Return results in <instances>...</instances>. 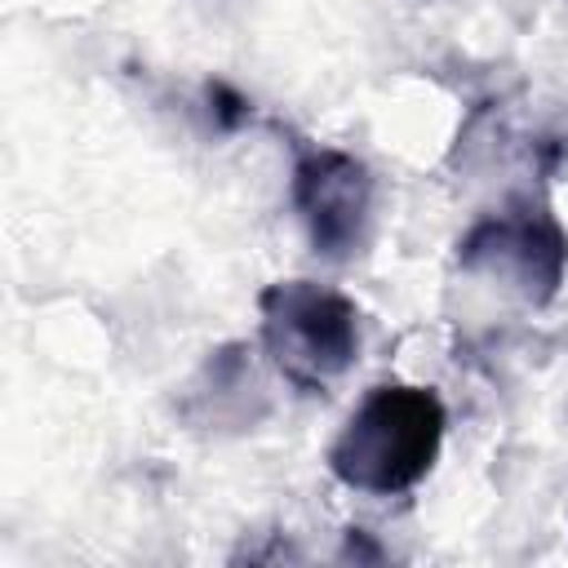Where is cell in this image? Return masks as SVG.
Here are the masks:
<instances>
[{
  "instance_id": "cell-1",
  "label": "cell",
  "mask_w": 568,
  "mask_h": 568,
  "mask_svg": "<svg viewBox=\"0 0 568 568\" xmlns=\"http://www.w3.org/2000/svg\"><path fill=\"white\" fill-rule=\"evenodd\" d=\"M448 413L430 386L382 382L373 386L346 426L333 435L324 462L328 475L368 497H399L417 488L444 448Z\"/></svg>"
},
{
  "instance_id": "cell-3",
  "label": "cell",
  "mask_w": 568,
  "mask_h": 568,
  "mask_svg": "<svg viewBox=\"0 0 568 568\" xmlns=\"http://www.w3.org/2000/svg\"><path fill=\"white\" fill-rule=\"evenodd\" d=\"M457 266L497 280L528 306H546L568 275V231L541 195H519L457 240Z\"/></svg>"
},
{
  "instance_id": "cell-6",
  "label": "cell",
  "mask_w": 568,
  "mask_h": 568,
  "mask_svg": "<svg viewBox=\"0 0 568 568\" xmlns=\"http://www.w3.org/2000/svg\"><path fill=\"white\" fill-rule=\"evenodd\" d=\"M346 559H382V550L368 541V532L364 528H346V550H342Z\"/></svg>"
},
{
  "instance_id": "cell-2",
  "label": "cell",
  "mask_w": 568,
  "mask_h": 568,
  "mask_svg": "<svg viewBox=\"0 0 568 568\" xmlns=\"http://www.w3.org/2000/svg\"><path fill=\"white\" fill-rule=\"evenodd\" d=\"M257 320L271 368L306 395L328 390L359 364L364 315L342 288L315 280H275L257 293Z\"/></svg>"
},
{
  "instance_id": "cell-5",
  "label": "cell",
  "mask_w": 568,
  "mask_h": 568,
  "mask_svg": "<svg viewBox=\"0 0 568 568\" xmlns=\"http://www.w3.org/2000/svg\"><path fill=\"white\" fill-rule=\"evenodd\" d=\"M209 102H213V120H217L222 133H235L248 120V111H253L248 98L240 89H231L226 80H209Z\"/></svg>"
},
{
  "instance_id": "cell-4",
  "label": "cell",
  "mask_w": 568,
  "mask_h": 568,
  "mask_svg": "<svg viewBox=\"0 0 568 568\" xmlns=\"http://www.w3.org/2000/svg\"><path fill=\"white\" fill-rule=\"evenodd\" d=\"M288 200L324 262H351L368 248L377 182L359 155L337 146H302L293 160Z\"/></svg>"
}]
</instances>
